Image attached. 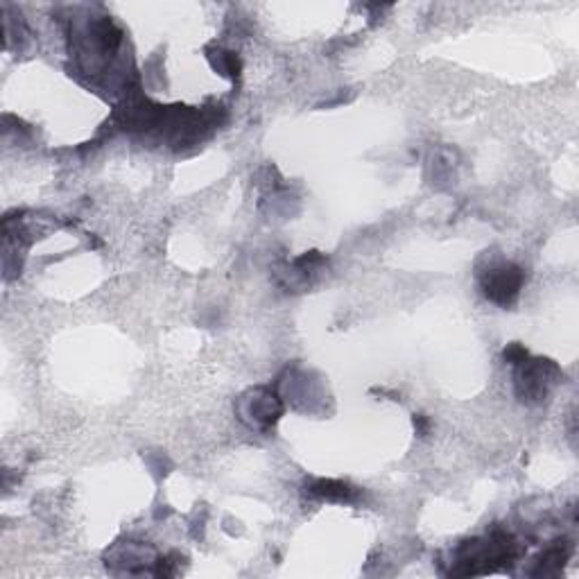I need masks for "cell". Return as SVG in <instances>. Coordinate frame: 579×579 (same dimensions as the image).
Segmentation results:
<instances>
[{"mask_svg": "<svg viewBox=\"0 0 579 579\" xmlns=\"http://www.w3.org/2000/svg\"><path fill=\"white\" fill-rule=\"evenodd\" d=\"M516 364V394L526 403H543L562 378L559 367L551 360H528L526 355Z\"/></svg>", "mask_w": 579, "mask_h": 579, "instance_id": "obj_1", "label": "cell"}, {"mask_svg": "<svg viewBox=\"0 0 579 579\" xmlns=\"http://www.w3.org/2000/svg\"><path fill=\"white\" fill-rule=\"evenodd\" d=\"M457 557H460V564L465 566L460 570L462 575L492 570L494 566L516 557V543L509 534H494L490 539H475V541H467L460 547Z\"/></svg>", "mask_w": 579, "mask_h": 579, "instance_id": "obj_2", "label": "cell"}, {"mask_svg": "<svg viewBox=\"0 0 579 579\" xmlns=\"http://www.w3.org/2000/svg\"><path fill=\"white\" fill-rule=\"evenodd\" d=\"M523 281V269L514 263H494L480 274L484 297L498 303V306H511L521 294Z\"/></svg>", "mask_w": 579, "mask_h": 579, "instance_id": "obj_3", "label": "cell"}, {"mask_svg": "<svg viewBox=\"0 0 579 579\" xmlns=\"http://www.w3.org/2000/svg\"><path fill=\"white\" fill-rule=\"evenodd\" d=\"M242 412H245V417H252L250 423L256 429H269L281 417V403L274 394L258 389L254 394V401H248V408H242Z\"/></svg>", "mask_w": 579, "mask_h": 579, "instance_id": "obj_4", "label": "cell"}, {"mask_svg": "<svg viewBox=\"0 0 579 579\" xmlns=\"http://www.w3.org/2000/svg\"><path fill=\"white\" fill-rule=\"evenodd\" d=\"M309 494L322 500H340V503H351L355 498V490H351V486L345 482H335V480L311 482Z\"/></svg>", "mask_w": 579, "mask_h": 579, "instance_id": "obj_5", "label": "cell"}]
</instances>
